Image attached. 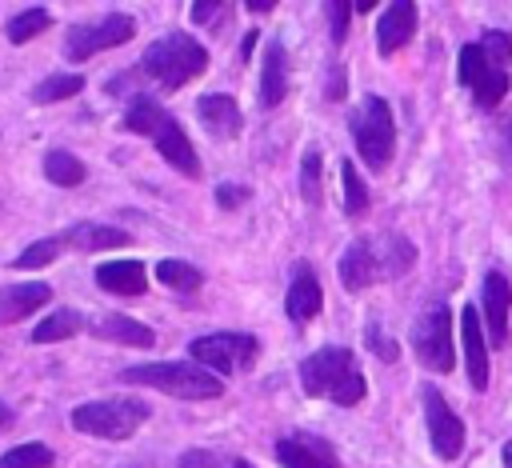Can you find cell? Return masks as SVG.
<instances>
[{
  "mask_svg": "<svg viewBox=\"0 0 512 468\" xmlns=\"http://www.w3.org/2000/svg\"><path fill=\"white\" fill-rule=\"evenodd\" d=\"M412 264H416V248H412L400 232H388V236H380V240H372V236L352 240V244L340 252L336 272H340V284H344L348 292H364V288L376 284V280L404 276Z\"/></svg>",
  "mask_w": 512,
  "mask_h": 468,
  "instance_id": "cell-1",
  "label": "cell"
},
{
  "mask_svg": "<svg viewBox=\"0 0 512 468\" xmlns=\"http://www.w3.org/2000/svg\"><path fill=\"white\" fill-rule=\"evenodd\" d=\"M508 64H512V36L488 32L484 40L460 48L456 76L464 88H472V100L480 108H496L508 96Z\"/></svg>",
  "mask_w": 512,
  "mask_h": 468,
  "instance_id": "cell-2",
  "label": "cell"
},
{
  "mask_svg": "<svg viewBox=\"0 0 512 468\" xmlns=\"http://www.w3.org/2000/svg\"><path fill=\"white\" fill-rule=\"evenodd\" d=\"M300 384L308 396L332 400L340 408L360 404L368 392V380H364L352 348H340V344H328V348H316L312 356H304L300 360Z\"/></svg>",
  "mask_w": 512,
  "mask_h": 468,
  "instance_id": "cell-3",
  "label": "cell"
},
{
  "mask_svg": "<svg viewBox=\"0 0 512 468\" xmlns=\"http://www.w3.org/2000/svg\"><path fill=\"white\" fill-rule=\"evenodd\" d=\"M132 72L160 84V92H176L208 72V48L200 40H192L188 32H164L144 48V56Z\"/></svg>",
  "mask_w": 512,
  "mask_h": 468,
  "instance_id": "cell-4",
  "label": "cell"
},
{
  "mask_svg": "<svg viewBox=\"0 0 512 468\" xmlns=\"http://www.w3.org/2000/svg\"><path fill=\"white\" fill-rule=\"evenodd\" d=\"M120 384L132 388H156L176 400H216L224 396V380L200 368L196 360H152V364H132L120 372Z\"/></svg>",
  "mask_w": 512,
  "mask_h": 468,
  "instance_id": "cell-5",
  "label": "cell"
},
{
  "mask_svg": "<svg viewBox=\"0 0 512 468\" xmlns=\"http://www.w3.org/2000/svg\"><path fill=\"white\" fill-rule=\"evenodd\" d=\"M152 416V404L140 396H116V400H88L76 404L68 424L80 436H96V440H128L136 436V428Z\"/></svg>",
  "mask_w": 512,
  "mask_h": 468,
  "instance_id": "cell-6",
  "label": "cell"
},
{
  "mask_svg": "<svg viewBox=\"0 0 512 468\" xmlns=\"http://www.w3.org/2000/svg\"><path fill=\"white\" fill-rule=\"evenodd\" d=\"M352 144L372 172H384L396 152V120L384 96H364L352 112Z\"/></svg>",
  "mask_w": 512,
  "mask_h": 468,
  "instance_id": "cell-7",
  "label": "cell"
},
{
  "mask_svg": "<svg viewBox=\"0 0 512 468\" xmlns=\"http://www.w3.org/2000/svg\"><path fill=\"white\" fill-rule=\"evenodd\" d=\"M256 356H260V340L252 332H208L188 344V360H196L220 380L232 372H248Z\"/></svg>",
  "mask_w": 512,
  "mask_h": 468,
  "instance_id": "cell-8",
  "label": "cell"
},
{
  "mask_svg": "<svg viewBox=\"0 0 512 468\" xmlns=\"http://www.w3.org/2000/svg\"><path fill=\"white\" fill-rule=\"evenodd\" d=\"M136 36V20L128 12H104L100 20H80L64 32V60L68 64H84L96 52L120 48Z\"/></svg>",
  "mask_w": 512,
  "mask_h": 468,
  "instance_id": "cell-9",
  "label": "cell"
},
{
  "mask_svg": "<svg viewBox=\"0 0 512 468\" xmlns=\"http://www.w3.org/2000/svg\"><path fill=\"white\" fill-rule=\"evenodd\" d=\"M412 352L428 372H452L456 368V348H452V312L444 300L428 304L416 316L412 328Z\"/></svg>",
  "mask_w": 512,
  "mask_h": 468,
  "instance_id": "cell-10",
  "label": "cell"
},
{
  "mask_svg": "<svg viewBox=\"0 0 512 468\" xmlns=\"http://www.w3.org/2000/svg\"><path fill=\"white\" fill-rule=\"evenodd\" d=\"M424 392V420H428V440H432V452L440 456V460H456L460 452H464V420L448 408V400L428 384V388H420Z\"/></svg>",
  "mask_w": 512,
  "mask_h": 468,
  "instance_id": "cell-11",
  "label": "cell"
},
{
  "mask_svg": "<svg viewBox=\"0 0 512 468\" xmlns=\"http://www.w3.org/2000/svg\"><path fill=\"white\" fill-rule=\"evenodd\" d=\"M280 468H340L336 448L316 432H288L276 440Z\"/></svg>",
  "mask_w": 512,
  "mask_h": 468,
  "instance_id": "cell-12",
  "label": "cell"
},
{
  "mask_svg": "<svg viewBox=\"0 0 512 468\" xmlns=\"http://www.w3.org/2000/svg\"><path fill=\"white\" fill-rule=\"evenodd\" d=\"M320 308H324V288H320L312 264L308 260H296L292 280H288V296H284V312H288V320L296 328H304L312 316H320Z\"/></svg>",
  "mask_w": 512,
  "mask_h": 468,
  "instance_id": "cell-13",
  "label": "cell"
},
{
  "mask_svg": "<svg viewBox=\"0 0 512 468\" xmlns=\"http://www.w3.org/2000/svg\"><path fill=\"white\" fill-rule=\"evenodd\" d=\"M152 144H156V152L168 160V168H176L180 176H200V152L192 148V140H188V132H184V124L168 112L164 120H160V128H156V136H152Z\"/></svg>",
  "mask_w": 512,
  "mask_h": 468,
  "instance_id": "cell-14",
  "label": "cell"
},
{
  "mask_svg": "<svg viewBox=\"0 0 512 468\" xmlns=\"http://www.w3.org/2000/svg\"><path fill=\"white\" fill-rule=\"evenodd\" d=\"M196 120L216 140H236L240 128H244V112H240V104L228 92H204V96H196Z\"/></svg>",
  "mask_w": 512,
  "mask_h": 468,
  "instance_id": "cell-15",
  "label": "cell"
},
{
  "mask_svg": "<svg viewBox=\"0 0 512 468\" xmlns=\"http://www.w3.org/2000/svg\"><path fill=\"white\" fill-rule=\"evenodd\" d=\"M416 20H420V12H416L412 0L388 4L384 16H380V24H376V48H380V56H396L416 36Z\"/></svg>",
  "mask_w": 512,
  "mask_h": 468,
  "instance_id": "cell-16",
  "label": "cell"
},
{
  "mask_svg": "<svg viewBox=\"0 0 512 468\" xmlns=\"http://www.w3.org/2000/svg\"><path fill=\"white\" fill-rule=\"evenodd\" d=\"M508 312H512V288L504 280V272H488L484 276V332L496 348L508 344Z\"/></svg>",
  "mask_w": 512,
  "mask_h": 468,
  "instance_id": "cell-17",
  "label": "cell"
},
{
  "mask_svg": "<svg viewBox=\"0 0 512 468\" xmlns=\"http://www.w3.org/2000/svg\"><path fill=\"white\" fill-rule=\"evenodd\" d=\"M64 248L72 252H104V248H124L132 244V232L116 228V224H92V220H80V224H68L56 232Z\"/></svg>",
  "mask_w": 512,
  "mask_h": 468,
  "instance_id": "cell-18",
  "label": "cell"
},
{
  "mask_svg": "<svg viewBox=\"0 0 512 468\" xmlns=\"http://www.w3.org/2000/svg\"><path fill=\"white\" fill-rule=\"evenodd\" d=\"M52 300V284L44 280H28V284H0V328L4 324H20L28 320L36 308H44Z\"/></svg>",
  "mask_w": 512,
  "mask_h": 468,
  "instance_id": "cell-19",
  "label": "cell"
},
{
  "mask_svg": "<svg viewBox=\"0 0 512 468\" xmlns=\"http://www.w3.org/2000/svg\"><path fill=\"white\" fill-rule=\"evenodd\" d=\"M288 96V48L280 40L264 44V60H260V84H256V100L260 108H276Z\"/></svg>",
  "mask_w": 512,
  "mask_h": 468,
  "instance_id": "cell-20",
  "label": "cell"
},
{
  "mask_svg": "<svg viewBox=\"0 0 512 468\" xmlns=\"http://www.w3.org/2000/svg\"><path fill=\"white\" fill-rule=\"evenodd\" d=\"M460 336H464V368H468V380L476 392L488 388V340H484V328H480V312L468 304L460 312Z\"/></svg>",
  "mask_w": 512,
  "mask_h": 468,
  "instance_id": "cell-21",
  "label": "cell"
},
{
  "mask_svg": "<svg viewBox=\"0 0 512 468\" xmlns=\"http://www.w3.org/2000/svg\"><path fill=\"white\" fill-rule=\"evenodd\" d=\"M92 280H96V288H104L112 296H128V300L144 296V288H148L144 260H108V264H96Z\"/></svg>",
  "mask_w": 512,
  "mask_h": 468,
  "instance_id": "cell-22",
  "label": "cell"
},
{
  "mask_svg": "<svg viewBox=\"0 0 512 468\" xmlns=\"http://www.w3.org/2000/svg\"><path fill=\"white\" fill-rule=\"evenodd\" d=\"M88 332L100 336V340H112V344H128V348H152V344H156V332H152L144 320L124 316V312H108V316L92 320Z\"/></svg>",
  "mask_w": 512,
  "mask_h": 468,
  "instance_id": "cell-23",
  "label": "cell"
},
{
  "mask_svg": "<svg viewBox=\"0 0 512 468\" xmlns=\"http://www.w3.org/2000/svg\"><path fill=\"white\" fill-rule=\"evenodd\" d=\"M92 324L76 312V308H56V312H48L32 332H28V340L32 344H56V340H68V336H76V332H88Z\"/></svg>",
  "mask_w": 512,
  "mask_h": 468,
  "instance_id": "cell-24",
  "label": "cell"
},
{
  "mask_svg": "<svg viewBox=\"0 0 512 468\" xmlns=\"http://www.w3.org/2000/svg\"><path fill=\"white\" fill-rule=\"evenodd\" d=\"M40 168H44L48 184H56V188H76V184L88 180V164L68 148H48Z\"/></svg>",
  "mask_w": 512,
  "mask_h": 468,
  "instance_id": "cell-25",
  "label": "cell"
},
{
  "mask_svg": "<svg viewBox=\"0 0 512 468\" xmlns=\"http://www.w3.org/2000/svg\"><path fill=\"white\" fill-rule=\"evenodd\" d=\"M168 116V108H160L148 92H136V96H128V108H124V128L132 132V136H156V128H160V120Z\"/></svg>",
  "mask_w": 512,
  "mask_h": 468,
  "instance_id": "cell-26",
  "label": "cell"
},
{
  "mask_svg": "<svg viewBox=\"0 0 512 468\" xmlns=\"http://www.w3.org/2000/svg\"><path fill=\"white\" fill-rule=\"evenodd\" d=\"M156 280H160L164 288L180 292V296H192V292L204 284V272H200L192 260H180V256H164V260L156 264Z\"/></svg>",
  "mask_w": 512,
  "mask_h": 468,
  "instance_id": "cell-27",
  "label": "cell"
},
{
  "mask_svg": "<svg viewBox=\"0 0 512 468\" xmlns=\"http://www.w3.org/2000/svg\"><path fill=\"white\" fill-rule=\"evenodd\" d=\"M48 28H52V12H48L44 4H32V8L16 12V16L4 24V36H8V44H28L32 36H40V32H48Z\"/></svg>",
  "mask_w": 512,
  "mask_h": 468,
  "instance_id": "cell-28",
  "label": "cell"
},
{
  "mask_svg": "<svg viewBox=\"0 0 512 468\" xmlns=\"http://www.w3.org/2000/svg\"><path fill=\"white\" fill-rule=\"evenodd\" d=\"M80 92H84V76H76V72H52V76H44L32 88V104H60V100L80 96Z\"/></svg>",
  "mask_w": 512,
  "mask_h": 468,
  "instance_id": "cell-29",
  "label": "cell"
},
{
  "mask_svg": "<svg viewBox=\"0 0 512 468\" xmlns=\"http://www.w3.org/2000/svg\"><path fill=\"white\" fill-rule=\"evenodd\" d=\"M300 196H304V204H324V152L312 144L308 152H304V160H300Z\"/></svg>",
  "mask_w": 512,
  "mask_h": 468,
  "instance_id": "cell-30",
  "label": "cell"
},
{
  "mask_svg": "<svg viewBox=\"0 0 512 468\" xmlns=\"http://www.w3.org/2000/svg\"><path fill=\"white\" fill-rule=\"evenodd\" d=\"M56 464V452L44 444V440H28V444H16L0 456V468H52Z\"/></svg>",
  "mask_w": 512,
  "mask_h": 468,
  "instance_id": "cell-31",
  "label": "cell"
},
{
  "mask_svg": "<svg viewBox=\"0 0 512 468\" xmlns=\"http://www.w3.org/2000/svg\"><path fill=\"white\" fill-rule=\"evenodd\" d=\"M64 252V244H60V236L52 232V236H40V240H32L16 260H12V268H20V272H32V268H48V264H56V256Z\"/></svg>",
  "mask_w": 512,
  "mask_h": 468,
  "instance_id": "cell-32",
  "label": "cell"
},
{
  "mask_svg": "<svg viewBox=\"0 0 512 468\" xmlns=\"http://www.w3.org/2000/svg\"><path fill=\"white\" fill-rule=\"evenodd\" d=\"M340 184H344V212L348 216H364L368 212V188H364V180H360L352 160L340 164Z\"/></svg>",
  "mask_w": 512,
  "mask_h": 468,
  "instance_id": "cell-33",
  "label": "cell"
},
{
  "mask_svg": "<svg viewBox=\"0 0 512 468\" xmlns=\"http://www.w3.org/2000/svg\"><path fill=\"white\" fill-rule=\"evenodd\" d=\"M176 468H232V456H216L208 448H188V452H180Z\"/></svg>",
  "mask_w": 512,
  "mask_h": 468,
  "instance_id": "cell-34",
  "label": "cell"
},
{
  "mask_svg": "<svg viewBox=\"0 0 512 468\" xmlns=\"http://www.w3.org/2000/svg\"><path fill=\"white\" fill-rule=\"evenodd\" d=\"M324 12H328L332 44H344V36H348V16H352V4H344V0H332V4H324Z\"/></svg>",
  "mask_w": 512,
  "mask_h": 468,
  "instance_id": "cell-35",
  "label": "cell"
},
{
  "mask_svg": "<svg viewBox=\"0 0 512 468\" xmlns=\"http://www.w3.org/2000/svg\"><path fill=\"white\" fill-rule=\"evenodd\" d=\"M364 340H368V348H372V352H376L384 364H392V360L400 356V348H396V344H392V340L380 332V324H368V328H364Z\"/></svg>",
  "mask_w": 512,
  "mask_h": 468,
  "instance_id": "cell-36",
  "label": "cell"
},
{
  "mask_svg": "<svg viewBox=\"0 0 512 468\" xmlns=\"http://www.w3.org/2000/svg\"><path fill=\"white\" fill-rule=\"evenodd\" d=\"M244 200H252V188H248V184H228V180L216 184V204H220V208L232 212V208H240Z\"/></svg>",
  "mask_w": 512,
  "mask_h": 468,
  "instance_id": "cell-37",
  "label": "cell"
},
{
  "mask_svg": "<svg viewBox=\"0 0 512 468\" xmlns=\"http://www.w3.org/2000/svg\"><path fill=\"white\" fill-rule=\"evenodd\" d=\"M224 8H228V4H220V0H196V4L188 8V16H192V24H208V20H216Z\"/></svg>",
  "mask_w": 512,
  "mask_h": 468,
  "instance_id": "cell-38",
  "label": "cell"
},
{
  "mask_svg": "<svg viewBox=\"0 0 512 468\" xmlns=\"http://www.w3.org/2000/svg\"><path fill=\"white\" fill-rule=\"evenodd\" d=\"M344 96V68H332L328 76V100H340Z\"/></svg>",
  "mask_w": 512,
  "mask_h": 468,
  "instance_id": "cell-39",
  "label": "cell"
},
{
  "mask_svg": "<svg viewBox=\"0 0 512 468\" xmlns=\"http://www.w3.org/2000/svg\"><path fill=\"white\" fill-rule=\"evenodd\" d=\"M244 8H248V12H256V16H268V12L276 8V0H248Z\"/></svg>",
  "mask_w": 512,
  "mask_h": 468,
  "instance_id": "cell-40",
  "label": "cell"
},
{
  "mask_svg": "<svg viewBox=\"0 0 512 468\" xmlns=\"http://www.w3.org/2000/svg\"><path fill=\"white\" fill-rule=\"evenodd\" d=\"M12 424H16V412H12V404H4V400H0V432H4V428H12Z\"/></svg>",
  "mask_w": 512,
  "mask_h": 468,
  "instance_id": "cell-41",
  "label": "cell"
},
{
  "mask_svg": "<svg viewBox=\"0 0 512 468\" xmlns=\"http://www.w3.org/2000/svg\"><path fill=\"white\" fill-rule=\"evenodd\" d=\"M256 40H260V36H256V32H248V36H244V40H240V56H244V60H248V56H252V48H256Z\"/></svg>",
  "mask_w": 512,
  "mask_h": 468,
  "instance_id": "cell-42",
  "label": "cell"
},
{
  "mask_svg": "<svg viewBox=\"0 0 512 468\" xmlns=\"http://www.w3.org/2000/svg\"><path fill=\"white\" fill-rule=\"evenodd\" d=\"M372 8H376V0H356L352 4V12H372Z\"/></svg>",
  "mask_w": 512,
  "mask_h": 468,
  "instance_id": "cell-43",
  "label": "cell"
},
{
  "mask_svg": "<svg viewBox=\"0 0 512 468\" xmlns=\"http://www.w3.org/2000/svg\"><path fill=\"white\" fill-rule=\"evenodd\" d=\"M500 456H504V468H512V440H504V452Z\"/></svg>",
  "mask_w": 512,
  "mask_h": 468,
  "instance_id": "cell-44",
  "label": "cell"
},
{
  "mask_svg": "<svg viewBox=\"0 0 512 468\" xmlns=\"http://www.w3.org/2000/svg\"><path fill=\"white\" fill-rule=\"evenodd\" d=\"M232 468H252L248 460H240V456H232Z\"/></svg>",
  "mask_w": 512,
  "mask_h": 468,
  "instance_id": "cell-45",
  "label": "cell"
}]
</instances>
